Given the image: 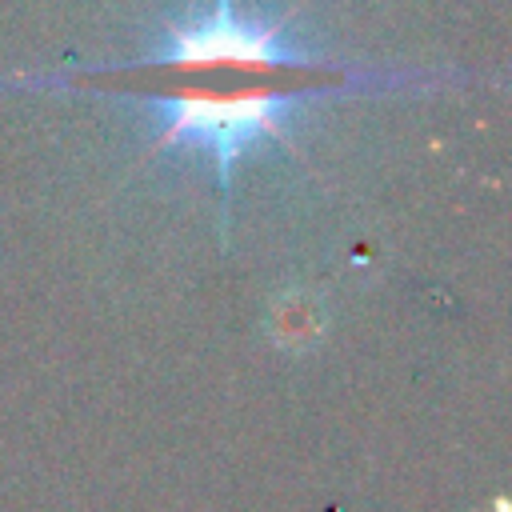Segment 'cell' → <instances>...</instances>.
<instances>
[{
    "mask_svg": "<svg viewBox=\"0 0 512 512\" xmlns=\"http://www.w3.org/2000/svg\"><path fill=\"white\" fill-rule=\"evenodd\" d=\"M156 80L144 92V104L156 120L152 152L168 148H200L212 156L220 204L228 200L232 164L244 148L260 140H276L292 148V120L300 104L324 88L348 84V72L304 76V72H240V68H208V72H144Z\"/></svg>",
    "mask_w": 512,
    "mask_h": 512,
    "instance_id": "1",
    "label": "cell"
},
{
    "mask_svg": "<svg viewBox=\"0 0 512 512\" xmlns=\"http://www.w3.org/2000/svg\"><path fill=\"white\" fill-rule=\"evenodd\" d=\"M208 68H240V72H304L328 76L316 52H308L284 16L236 12L232 0H212L204 12L168 16L160 28V44L116 72H208Z\"/></svg>",
    "mask_w": 512,
    "mask_h": 512,
    "instance_id": "2",
    "label": "cell"
},
{
    "mask_svg": "<svg viewBox=\"0 0 512 512\" xmlns=\"http://www.w3.org/2000/svg\"><path fill=\"white\" fill-rule=\"evenodd\" d=\"M328 332V304L312 288H284L268 304V336L284 352H312Z\"/></svg>",
    "mask_w": 512,
    "mask_h": 512,
    "instance_id": "3",
    "label": "cell"
}]
</instances>
